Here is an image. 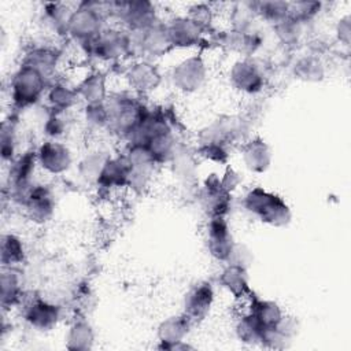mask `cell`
<instances>
[{
    "label": "cell",
    "instance_id": "21",
    "mask_svg": "<svg viewBox=\"0 0 351 351\" xmlns=\"http://www.w3.org/2000/svg\"><path fill=\"white\" fill-rule=\"evenodd\" d=\"M169 40L173 49H191L197 47L204 37L206 30L186 15L173 16L166 22Z\"/></svg>",
    "mask_w": 351,
    "mask_h": 351
},
{
    "label": "cell",
    "instance_id": "3",
    "mask_svg": "<svg viewBox=\"0 0 351 351\" xmlns=\"http://www.w3.org/2000/svg\"><path fill=\"white\" fill-rule=\"evenodd\" d=\"M106 104L110 114L108 130L125 140H128L148 111L141 96L132 90L110 93Z\"/></svg>",
    "mask_w": 351,
    "mask_h": 351
},
{
    "label": "cell",
    "instance_id": "29",
    "mask_svg": "<svg viewBox=\"0 0 351 351\" xmlns=\"http://www.w3.org/2000/svg\"><path fill=\"white\" fill-rule=\"evenodd\" d=\"M75 90L78 93L80 100H82L85 104L106 103V100L110 96L107 88V77L100 70L88 73L75 85Z\"/></svg>",
    "mask_w": 351,
    "mask_h": 351
},
{
    "label": "cell",
    "instance_id": "16",
    "mask_svg": "<svg viewBox=\"0 0 351 351\" xmlns=\"http://www.w3.org/2000/svg\"><path fill=\"white\" fill-rule=\"evenodd\" d=\"M193 322L184 313L174 314L165 318L156 328L158 348L159 350H189L193 348L189 346L185 339L191 333Z\"/></svg>",
    "mask_w": 351,
    "mask_h": 351
},
{
    "label": "cell",
    "instance_id": "14",
    "mask_svg": "<svg viewBox=\"0 0 351 351\" xmlns=\"http://www.w3.org/2000/svg\"><path fill=\"white\" fill-rule=\"evenodd\" d=\"M38 169L51 176L67 173L73 166V152L60 140L47 138L36 148Z\"/></svg>",
    "mask_w": 351,
    "mask_h": 351
},
{
    "label": "cell",
    "instance_id": "28",
    "mask_svg": "<svg viewBox=\"0 0 351 351\" xmlns=\"http://www.w3.org/2000/svg\"><path fill=\"white\" fill-rule=\"evenodd\" d=\"M95 339V330L88 318L81 313H75L64 336L66 348L71 351H88L93 347Z\"/></svg>",
    "mask_w": 351,
    "mask_h": 351
},
{
    "label": "cell",
    "instance_id": "44",
    "mask_svg": "<svg viewBox=\"0 0 351 351\" xmlns=\"http://www.w3.org/2000/svg\"><path fill=\"white\" fill-rule=\"evenodd\" d=\"M322 10L321 1H296L289 3V16L307 25Z\"/></svg>",
    "mask_w": 351,
    "mask_h": 351
},
{
    "label": "cell",
    "instance_id": "24",
    "mask_svg": "<svg viewBox=\"0 0 351 351\" xmlns=\"http://www.w3.org/2000/svg\"><path fill=\"white\" fill-rule=\"evenodd\" d=\"M25 298V280L19 267H1L0 300L3 311L21 306Z\"/></svg>",
    "mask_w": 351,
    "mask_h": 351
},
{
    "label": "cell",
    "instance_id": "19",
    "mask_svg": "<svg viewBox=\"0 0 351 351\" xmlns=\"http://www.w3.org/2000/svg\"><path fill=\"white\" fill-rule=\"evenodd\" d=\"M125 154L132 165V178L129 188L143 191L151 182L159 163L144 145L128 144Z\"/></svg>",
    "mask_w": 351,
    "mask_h": 351
},
{
    "label": "cell",
    "instance_id": "17",
    "mask_svg": "<svg viewBox=\"0 0 351 351\" xmlns=\"http://www.w3.org/2000/svg\"><path fill=\"white\" fill-rule=\"evenodd\" d=\"M129 89L138 95H148L158 89L162 82V74L156 64L149 59L137 58L133 60L123 73Z\"/></svg>",
    "mask_w": 351,
    "mask_h": 351
},
{
    "label": "cell",
    "instance_id": "36",
    "mask_svg": "<svg viewBox=\"0 0 351 351\" xmlns=\"http://www.w3.org/2000/svg\"><path fill=\"white\" fill-rule=\"evenodd\" d=\"M73 10L63 3H45L43 4V21L55 34L67 36V26Z\"/></svg>",
    "mask_w": 351,
    "mask_h": 351
},
{
    "label": "cell",
    "instance_id": "13",
    "mask_svg": "<svg viewBox=\"0 0 351 351\" xmlns=\"http://www.w3.org/2000/svg\"><path fill=\"white\" fill-rule=\"evenodd\" d=\"M22 318L34 330L49 332L62 318V307L41 296H33L22 306Z\"/></svg>",
    "mask_w": 351,
    "mask_h": 351
},
{
    "label": "cell",
    "instance_id": "4",
    "mask_svg": "<svg viewBox=\"0 0 351 351\" xmlns=\"http://www.w3.org/2000/svg\"><path fill=\"white\" fill-rule=\"evenodd\" d=\"M48 81L49 80L33 67L21 63L12 73L8 84L12 108L26 110L36 106L47 93L49 86Z\"/></svg>",
    "mask_w": 351,
    "mask_h": 351
},
{
    "label": "cell",
    "instance_id": "22",
    "mask_svg": "<svg viewBox=\"0 0 351 351\" xmlns=\"http://www.w3.org/2000/svg\"><path fill=\"white\" fill-rule=\"evenodd\" d=\"M132 178V165L126 154H118L108 156L97 178L96 186L103 191H115L121 188H129Z\"/></svg>",
    "mask_w": 351,
    "mask_h": 351
},
{
    "label": "cell",
    "instance_id": "41",
    "mask_svg": "<svg viewBox=\"0 0 351 351\" xmlns=\"http://www.w3.org/2000/svg\"><path fill=\"white\" fill-rule=\"evenodd\" d=\"M196 154L211 163L228 166L230 159V145L219 141H200Z\"/></svg>",
    "mask_w": 351,
    "mask_h": 351
},
{
    "label": "cell",
    "instance_id": "8",
    "mask_svg": "<svg viewBox=\"0 0 351 351\" xmlns=\"http://www.w3.org/2000/svg\"><path fill=\"white\" fill-rule=\"evenodd\" d=\"M208 67L200 53H193L178 63L170 71V81L173 86L181 93L199 92L207 82Z\"/></svg>",
    "mask_w": 351,
    "mask_h": 351
},
{
    "label": "cell",
    "instance_id": "20",
    "mask_svg": "<svg viewBox=\"0 0 351 351\" xmlns=\"http://www.w3.org/2000/svg\"><path fill=\"white\" fill-rule=\"evenodd\" d=\"M199 197L208 217H228L232 207V195L222 188L218 174H210L204 178Z\"/></svg>",
    "mask_w": 351,
    "mask_h": 351
},
{
    "label": "cell",
    "instance_id": "27",
    "mask_svg": "<svg viewBox=\"0 0 351 351\" xmlns=\"http://www.w3.org/2000/svg\"><path fill=\"white\" fill-rule=\"evenodd\" d=\"M218 282L234 299H248L254 292L250 287L248 269L239 265L225 263L218 276Z\"/></svg>",
    "mask_w": 351,
    "mask_h": 351
},
{
    "label": "cell",
    "instance_id": "10",
    "mask_svg": "<svg viewBox=\"0 0 351 351\" xmlns=\"http://www.w3.org/2000/svg\"><path fill=\"white\" fill-rule=\"evenodd\" d=\"M251 126L247 118L239 115H226L215 119L210 126L202 130L200 141H219L228 145L243 144L251 137Z\"/></svg>",
    "mask_w": 351,
    "mask_h": 351
},
{
    "label": "cell",
    "instance_id": "39",
    "mask_svg": "<svg viewBox=\"0 0 351 351\" xmlns=\"http://www.w3.org/2000/svg\"><path fill=\"white\" fill-rule=\"evenodd\" d=\"M110 155L104 151L96 149L89 154H86L78 163V174L82 181L90 185H96L97 178L100 176V171L104 166V162L107 160Z\"/></svg>",
    "mask_w": 351,
    "mask_h": 351
},
{
    "label": "cell",
    "instance_id": "35",
    "mask_svg": "<svg viewBox=\"0 0 351 351\" xmlns=\"http://www.w3.org/2000/svg\"><path fill=\"white\" fill-rule=\"evenodd\" d=\"M174 177L184 185L191 186L196 182V162L191 151H188L184 145H178L173 159L170 160Z\"/></svg>",
    "mask_w": 351,
    "mask_h": 351
},
{
    "label": "cell",
    "instance_id": "18",
    "mask_svg": "<svg viewBox=\"0 0 351 351\" xmlns=\"http://www.w3.org/2000/svg\"><path fill=\"white\" fill-rule=\"evenodd\" d=\"M215 300V289L210 281L200 280L192 284L182 298V313L193 324L203 321L211 311Z\"/></svg>",
    "mask_w": 351,
    "mask_h": 351
},
{
    "label": "cell",
    "instance_id": "42",
    "mask_svg": "<svg viewBox=\"0 0 351 351\" xmlns=\"http://www.w3.org/2000/svg\"><path fill=\"white\" fill-rule=\"evenodd\" d=\"M82 117L85 123L90 129H108L110 114L106 103L85 104L82 110Z\"/></svg>",
    "mask_w": 351,
    "mask_h": 351
},
{
    "label": "cell",
    "instance_id": "23",
    "mask_svg": "<svg viewBox=\"0 0 351 351\" xmlns=\"http://www.w3.org/2000/svg\"><path fill=\"white\" fill-rule=\"evenodd\" d=\"M240 154L245 169L255 174L269 170L273 162V151L270 145L259 136H251L240 145Z\"/></svg>",
    "mask_w": 351,
    "mask_h": 351
},
{
    "label": "cell",
    "instance_id": "11",
    "mask_svg": "<svg viewBox=\"0 0 351 351\" xmlns=\"http://www.w3.org/2000/svg\"><path fill=\"white\" fill-rule=\"evenodd\" d=\"M130 36L133 55L138 53L137 56L143 59L152 60L167 55L173 49L169 40L166 22H162L160 19L148 29L138 33H130Z\"/></svg>",
    "mask_w": 351,
    "mask_h": 351
},
{
    "label": "cell",
    "instance_id": "9",
    "mask_svg": "<svg viewBox=\"0 0 351 351\" xmlns=\"http://www.w3.org/2000/svg\"><path fill=\"white\" fill-rule=\"evenodd\" d=\"M38 169L36 149L25 151L18 155L8 169V193L10 199L22 204L25 196L36 184L34 174Z\"/></svg>",
    "mask_w": 351,
    "mask_h": 351
},
{
    "label": "cell",
    "instance_id": "2",
    "mask_svg": "<svg viewBox=\"0 0 351 351\" xmlns=\"http://www.w3.org/2000/svg\"><path fill=\"white\" fill-rule=\"evenodd\" d=\"M108 16H111V3L81 1L73 10L67 36L81 47H85L99 37L106 27Z\"/></svg>",
    "mask_w": 351,
    "mask_h": 351
},
{
    "label": "cell",
    "instance_id": "48",
    "mask_svg": "<svg viewBox=\"0 0 351 351\" xmlns=\"http://www.w3.org/2000/svg\"><path fill=\"white\" fill-rule=\"evenodd\" d=\"M335 33H336V38L337 41H340L343 45L348 47L350 45V36H351V19L350 15L346 14L343 16H340V19L336 23L335 27Z\"/></svg>",
    "mask_w": 351,
    "mask_h": 351
},
{
    "label": "cell",
    "instance_id": "37",
    "mask_svg": "<svg viewBox=\"0 0 351 351\" xmlns=\"http://www.w3.org/2000/svg\"><path fill=\"white\" fill-rule=\"evenodd\" d=\"M250 4L255 16L263 19L271 26L289 16V3L287 1L263 0V1H250Z\"/></svg>",
    "mask_w": 351,
    "mask_h": 351
},
{
    "label": "cell",
    "instance_id": "40",
    "mask_svg": "<svg viewBox=\"0 0 351 351\" xmlns=\"http://www.w3.org/2000/svg\"><path fill=\"white\" fill-rule=\"evenodd\" d=\"M234 332L241 343L248 346H259L263 335V328L248 311H245L239 317Z\"/></svg>",
    "mask_w": 351,
    "mask_h": 351
},
{
    "label": "cell",
    "instance_id": "6",
    "mask_svg": "<svg viewBox=\"0 0 351 351\" xmlns=\"http://www.w3.org/2000/svg\"><path fill=\"white\" fill-rule=\"evenodd\" d=\"M228 80L233 89L243 95H259L267 85V74L256 58H239L228 71Z\"/></svg>",
    "mask_w": 351,
    "mask_h": 351
},
{
    "label": "cell",
    "instance_id": "30",
    "mask_svg": "<svg viewBox=\"0 0 351 351\" xmlns=\"http://www.w3.org/2000/svg\"><path fill=\"white\" fill-rule=\"evenodd\" d=\"M247 302H248L247 311L259 322V325L263 328V332L266 329L277 326L285 315V313L282 311L281 306L277 302L262 299L256 296L254 292L250 295Z\"/></svg>",
    "mask_w": 351,
    "mask_h": 351
},
{
    "label": "cell",
    "instance_id": "1",
    "mask_svg": "<svg viewBox=\"0 0 351 351\" xmlns=\"http://www.w3.org/2000/svg\"><path fill=\"white\" fill-rule=\"evenodd\" d=\"M244 210L261 223L285 228L292 221V210L282 196L263 186H252L243 196Z\"/></svg>",
    "mask_w": 351,
    "mask_h": 351
},
{
    "label": "cell",
    "instance_id": "38",
    "mask_svg": "<svg viewBox=\"0 0 351 351\" xmlns=\"http://www.w3.org/2000/svg\"><path fill=\"white\" fill-rule=\"evenodd\" d=\"M304 23L298 19L288 16L284 21L273 25V32L276 38L285 48H295L304 34Z\"/></svg>",
    "mask_w": 351,
    "mask_h": 351
},
{
    "label": "cell",
    "instance_id": "25",
    "mask_svg": "<svg viewBox=\"0 0 351 351\" xmlns=\"http://www.w3.org/2000/svg\"><path fill=\"white\" fill-rule=\"evenodd\" d=\"M221 43L229 51L237 53L240 58H252L263 45V38L261 32L255 27L248 30H234L229 29L223 32Z\"/></svg>",
    "mask_w": 351,
    "mask_h": 351
},
{
    "label": "cell",
    "instance_id": "7",
    "mask_svg": "<svg viewBox=\"0 0 351 351\" xmlns=\"http://www.w3.org/2000/svg\"><path fill=\"white\" fill-rule=\"evenodd\" d=\"M111 16L129 33H138L159 21L156 5L147 0L111 3Z\"/></svg>",
    "mask_w": 351,
    "mask_h": 351
},
{
    "label": "cell",
    "instance_id": "5",
    "mask_svg": "<svg viewBox=\"0 0 351 351\" xmlns=\"http://www.w3.org/2000/svg\"><path fill=\"white\" fill-rule=\"evenodd\" d=\"M82 48L88 55L107 63H118L133 55L132 36L121 26H106L95 41Z\"/></svg>",
    "mask_w": 351,
    "mask_h": 351
},
{
    "label": "cell",
    "instance_id": "33",
    "mask_svg": "<svg viewBox=\"0 0 351 351\" xmlns=\"http://www.w3.org/2000/svg\"><path fill=\"white\" fill-rule=\"evenodd\" d=\"M291 71L293 78L302 82H321L326 74L324 62L313 53H306L296 58Z\"/></svg>",
    "mask_w": 351,
    "mask_h": 351
},
{
    "label": "cell",
    "instance_id": "26",
    "mask_svg": "<svg viewBox=\"0 0 351 351\" xmlns=\"http://www.w3.org/2000/svg\"><path fill=\"white\" fill-rule=\"evenodd\" d=\"M21 63L33 67L47 80H49L51 77H53L56 69L59 67L60 52L55 47L33 45L25 52Z\"/></svg>",
    "mask_w": 351,
    "mask_h": 351
},
{
    "label": "cell",
    "instance_id": "43",
    "mask_svg": "<svg viewBox=\"0 0 351 351\" xmlns=\"http://www.w3.org/2000/svg\"><path fill=\"white\" fill-rule=\"evenodd\" d=\"M69 130V121L67 112H55L49 111L44 125L43 132L49 140H59L62 138Z\"/></svg>",
    "mask_w": 351,
    "mask_h": 351
},
{
    "label": "cell",
    "instance_id": "34",
    "mask_svg": "<svg viewBox=\"0 0 351 351\" xmlns=\"http://www.w3.org/2000/svg\"><path fill=\"white\" fill-rule=\"evenodd\" d=\"M0 154L3 163H11L18 156V119L14 114L1 122Z\"/></svg>",
    "mask_w": 351,
    "mask_h": 351
},
{
    "label": "cell",
    "instance_id": "45",
    "mask_svg": "<svg viewBox=\"0 0 351 351\" xmlns=\"http://www.w3.org/2000/svg\"><path fill=\"white\" fill-rule=\"evenodd\" d=\"M185 15L196 22L199 26H202L204 30H207L213 23L214 10L207 3H195L188 8Z\"/></svg>",
    "mask_w": 351,
    "mask_h": 351
},
{
    "label": "cell",
    "instance_id": "46",
    "mask_svg": "<svg viewBox=\"0 0 351 351\" xmlns=\"http://www.w3.org/2000/svg\"><path fill=\"white\" fill-rule=\"evenodd\" d=\"M252 259H254V256H252L251 250L245 244L236 243L233 247V251L230 254V258L226 263H233V265H239V266L248 269L250 265L252 263Z\"/></svg>",
    "mask_w": 351,
    "mask_h": 351
},
{
    "label": "cell",
    "instance_id": "15",
    "mask_svg": "<svg viewBox=\"0 0 351 351\" xmlns=\"http://www.w3.org/2000/svg\"><path fill=\"white\" fill-rule=\"evenodd\" d=\"M21 206L32 222L37 225L47 223L53 218L56 210L53 189L47 184L36 182L25 196Z\"/></svg>",
    "mask_w": 351,
    "mask_h": 351
},
{
    "label": "cell",
    "instance_id": "32",
    "mask_svg": "<svg viewBox=\"0 0 351 351\" xmlns=\"http://www.w3.org/2000/svg\"><path fill=\"white\" fill-rule=\"evenodd\" d=\"M1 267H19L26 261V247L21 236L14 232H3L0 239Z\"/></svg>",
    "mask_w": 351,
    "mask_h": 351
},
{
    "label": "cell",
    "instance_id": "47",
    "mask_svg": "<svg viewBox=\"0 0 351 351\" xmlns=\"http://www.w3.org/2000/svg\"><path fill=\"white\" fill-rule=\"evenodd\" d=\"M219 181L222 188L229 192L230 195H233V192L239 188V185L241 184V176L239 174L237 170H234L233 167H230L229 165L225 167L223 173L219 176Z\"/></svg>",
    "mask_w": 351,
    "mask_h": 351
},
{
    "label": "cell",
    "instance_id": "12",
    "mask_svg": "<svg viewBox=\"0 0 351 351\" xmlns=\"http://www.w3.org/2000/svg\"><path fill=\"white\" fill-rule=\"evenodd\" d=\"M204 240L211 258L226 263L236 244L228 217H208L204 226Z\"/></svg>",
    "mask_w": 351,
    "mask_h": 351
},
{
    "label": "cell",
    "instance_id": "31",
    "mask_svg": "<svg viewBox=\"0 0 351 351\" xmlns=\"http://www.w3.org/2000/svg\"><path fill=\"white\" fill-rule=\"evenodd\" d=\"M45 99L49 111L55 112H69L80 101L75 86L73 88L60 81L49 84Z\"/></svg>",
    "mask_w": 351,
    "mask_h": 351
}]
</instances>
